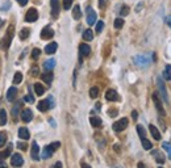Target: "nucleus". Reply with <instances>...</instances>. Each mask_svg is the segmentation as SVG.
Listing matches in <instances>:
<instances>
[{
  "mask_svg": "<svg viewBox=\"0 0 171 168\" xmlns=\"http://www.w3.org/2000/svg\"><path fill=\"white\" fill-rule=\"evenodd\" d=\"M79 53H80L82 57H88L90 53H91V49L87 43H82V45L79 46Z\"/></svg>",
  "mask_w": 171,
  "mask_h": 168,
  "instance_id": "obj_16",
  "label": "nucleus"
},
{
  "mask_svg": "<svg viewBox=\"0 0 171 168\" xmlns=\"http://www.w3.org/2000/svg\"><path fill=\"white\" fill-rule=\"evenodd\" d=\"M20 116H21V120L24 122H31L33 120V112L31 109H24Z\"/></svg>",
  "mask_w": 171,
  "mask_h": 168,
  "instance_id": "obj_13",
  "label": "nucleus"
},
{
  "mask_svg": "<svg viewBox=\"0 0 171 168\" xmlns=\"http://www.w3.org/2000/svg\"><path fill=\"white\" fill-rule=\"evenodd\" d=\"M115 150H116L117 152H119V151H120V149H119V145H116V146H115Z\"/></svg>",
  "mask_w": 171,
  "mask_h": 168,
  "instance_id": "obj_54",
  "label": "nucleus"
},
{
  "mask_svg": "<svg viewBox=\"0 0 171 168\" xmlns=\"http://www.w3.org/2000/svg\"><path fill=\"white\" fill-rule=\"evenodd\" d=\"M72 17L75 20H79L82 17V12H80V7L79 6H75L74 9H72Z\"/></svg>",
  "mask_w": 171,
  "mask_h": 168,
  "instance_id": "obj_26",
  "label": "nucleus"
},
{
  "mask_svg": "<svg viewBox=\"0 0 171 168\" xmlns=\"http://www.w3.org/2000/svg\"><path fill=\"white\" fill-rule=\"evenodd\" d=\"M53 37H54V30H53L50 26H46V28L42 29V32H41V38L42 39H50Z\"/></svg>",
  "mask_w": 171,
  "mask_h": 168,
  "instance_id": "obj_11",
  "label": "nucleus"
},
{
  "mask_svg": "<svg viewBox=\"0 0 171 168\" xmlns=\"http://www.w3.org/2000/svg\"><path fill=\"white\" fill-rule=\"evenodd\" d=\"M41 78H42V80L45 82L46 84H50V83L53 82V74H51L50 71H49V72H45V74H42Z\"/></svg>",
  "mask_w": 171,
  "mask_h": 168,
  "instance_id": "obj_24",
  "label": "nucleus"
},
{
  "mask_svg": "<svg viewBox=\"0 0 171 168\" xmlns=\"http://www.w3.org/2000/svg\"><path fill=\"white\" fill-rule=\"evenodd\" d=\"M24 101H26V102H29V104H32V102H34V98H33V96L31 95V93H28L26 96H24Z\"/></svg>",
  "mask_w": 171,
  "mask_h": 168,
  "instance_id": "obj_43",
  "label": "nucleus"
},
{
  "mask_svg": "<svg viewBox=\"0 0 171 168\" xmlns=\"http://www.w3.org/2000/svg\"><path fill=\"white\" fill-rule=\"evenodd\" d=\"M6 142H7V134L4 131H0V147L4 146Z\"/></svg>",
  "mask_w": 171,
  "mask_h": 168,
  "instance_id": "obj_39",
  "label": "nucleus"
},
{
  "mask_svg": "<svg viewBox=\"0 0 171 168\" xmlns=\"http://www.w3.org/2000/svg\"><path fill=\"white\" fill-rule=\"evenodd\" d=\"M105 98L108 101H119L120 100V96L115 90H108L105 92Z\"/></svg>",
  "mask_w": 171,
  "mask_h": 168,
  "instance_id": "obj_10",
  "label": "nucleus"
},
{
  "mask_svg": "<svg viewBox=\"0 0 171 168\" xmlns=\"http://www.w3.org/2000/svg\"><path fill=\"white\" fill-rule=\"evenodd\" d=\"M57 47H58V43L57 42L49 43V45H46V47H45V53L46 54H54L57 51Z\"/></svg>",
  "mask_w": 171,
  "mask_h": 168,
  "instance_id": "obj_18",
  "label": "nucleus"
},
{
  "mask_svg": "<svg viewBox=\"0 0 171 168\" xmlns=\"http://www.w3.org/2000/svg\"><path fill=\"white\" fill-rule=\"evenodd\" d=\"M53 152H54V150L51 149V146L49 145V146H46L45 149H43V151H42V159H47V158H50L51 155H53Z\"/></svg>",
  "mask_w": 171,
  "mask_h": 168,
  "instance_id": "obj_19",
  "label": "nucleus"
},
{
  "mask_svg": "<svg viewBox=\"0 0 171 168\" xmlns=\"http://www.w3.org/2000/svg\"><path fill=\"white\" fill-rule=\"evenodd\" d=\"M141 7H142V3H140V4H138V7H137V11H140Z\"/></svg>",
  "mask_w": 171,
  "mask_h": 168,
  "instance_id": "obj_53",
  "label": "nucleus"
},
{
  "mask_svg": "<svg viewBox=\"0 0 171 168\" xmlns=\"http://www.w3.org/2000/svg\"><path fill=\"white\" fill-rule=\"evenodd\" d=\"M103 29H104V22H103L101 20H100V21L96 24V32H97V33H100V32L103 30Z\"/></svg>",
  "mask_w": 171,
  "mask_h": 168,
  "instance_id": "obj_42",
  "label": "nucleus"
},
{
  "mask_svg": "<svg viewBox=\"0 0 171 168\" xmlns=\"http://www.w3.org/2000/svg\"><path fill=\"white\" fill-rule=\"evenodd\" d=\"M162 149H165L166 151H167L169 158L171 159V143H169V142H163V143H162Z\"/></svg>",
  "mask_w": 171,
  "mask_h": 168,
  "instance_id": "obj_33",
  "label": "nucleus"
},
{
  "mask_svg": "<svg viewBox=\"0 0 171 168\" xmlns=\"http://www.w3.org/2000/svg\"><path fill=\"white\" fill-rule=\"evenodd\" d=\"M129 12H130V8L128 6H123L120 8V14H121V16H128Z\"/></svg>",
  "mask_w": 171,
  "mask_h": 168,
  "instance_id": "obj_34",
  "label": "nucleus"
},
{
  "mask_svg": "<svg viewBox=\"0 0 171 168\" xmlns=\"http://www.w3.org/2000/svg\"><path fill=\"white\" fill-rule=\"evenodd\" d=\"M107 4H108V0H99V7L101 9H104L107 7Z\"/></svg>",
  "mask_w": 171,
  "mask_h": 168,
  "instance_id": "obj_45",
  "label": "nucleus"
},
{
  "mask_svg": "<svg viewBox=\"0 0 171 168\" xmlns=\"http://www.w3.org/2000/svg\"><path fill=\"white\" fill-rule=\"evenodd\" d=\"M149 129H150L151 135L154 137V139H155V141H159V139H161V133L158 131L157 127H155L154 125H150V126H149Z\"/></svg>",
  "mask_w": 171,
  "mask_h": 168,
  "instance_id": "obj_21",
  "label": "nucleus"
},
{
  "mask_svg": "<svg viewBox=\"0 0 171 168\" xmlns=\"http://www.w3.org/2000/svg\"><path fill=\"white\" fill-rule=\"evenodd\" d=\"M33 87H34V92H36L38 96H42V95H43V92H45V88H43V86H42V84H40V83H36Z\"/></svg>",
  "mask_w": 171,
  "mask_h": 168,
  "instance_id": "obj_22",
  "label": "nucleus"
},
{
  "mask_svg": "<svg viewBox=\"0 0 171 168\" xmlns=\"http://www.w3.org/2000/svg\"><path fill=\"white\" fill-rule=\"evenodd\" d=\"M17 147H18L20 150H26V149H28V146L25 145V143H22V142H18V143H17Z\"/></svg>",
  "mask_w": 171,
  "mask_h": 168,
  "instance_id": "obj_46",
  "label": "nucleus"
},
{
  "mask_svg": "<svg viewBox=\"0 0 171 168\" xmlns=\"http://www.w3.org/2000/svg\"><path fill=\"white\" fill-rule=\"evenodd\" d=\"M37 18H38V12H37V9H34V8H31L25 14V20L28 22H34Z\"/></svg>",
  "mask_w": 171,
  "mask_h": 168,
  "instance_id": "obj_7",
  "label": "nucleus"
},
{
  "mask_svg": "<svg viewBox=\"0 0 171 168\" xmlns=\"http://www.w3.org/2000/svg\"><path fill=\"white\" fill-rule=\"evenodd\" d=\"M7 123V112L2 109L0 110V126H4Z\"/></svg>",
  "mask_w": 171,
  "mask_h": 168,
  "instance_id": "obj_29",
  "label": "nucleus"
},
{
  "mask_svg": "<svg viewBox=\"0 0 171 168\" xmlns=\"http://www.w3.org/2000/svg\"><path fill=\"white\" fill-rule=\"evenodd\" d=\"M157 84H158V90L161 92V96H162V98L166 101V102H169V96H167V91H166V87H165V83L163 80L161 78L157 79Z\"/></svg>",
  "mask_w": 171,
  "mask_h": 168,
  "instance_id": "obj_5",
  "label": "nucleus"
},
{
  "mask_svg": "<svg viewBox=\"0 0 171 168\" xmlns=\"http://www.w3.org/2000/svg\"><path fill=\"white\" fill-rule=\"evenodd\" d=\"M83 39H84V41H92V39H94V32H92L91 29L84 30V33H83Z\"/></svg>",
  "mask_w": 171,
  "mask_h": 168,
  "instance_id": "obj_23",
  "label": "nucleus"
},
{
  "mask_svg": "<svg viewBox=\"0 0 171 168\" xmlns=\"http://www.w3.org/2000/svg\"><path fill=\"white\" fill-rule=\"evenodd\" d=\"M134 63L138 67H148L150 65V58L148 55H145V54H142V55H137L134 57Z\"/></svg>",
  "mask_w": 171,
  "mask_h": 168,
  "instance_id": "obj_2",
  "label": "nucleus"
},
{
  "mask_svg": "<svg viewBox=\"0 0 171 168\" xmlns=\"http://www.w3.org/2000/svg\"><path fill=\"white\" fill-rule=\"evenodd\" d=\"M87 24L88 25L96 24V12L91 7H87Z\"/></svg>",
  "mask_w": 171,
  "mask_h": 168,
  "instance_id": "obj_6",
  "label": "nucleus"
},
{
  "mask_svg": "<svg viewBox=\"0 0 171 168\" xmlns=\"http://www.w3.org/2000/svg\"><path fill=\"white\" fill-rule=\"evenodd\" d=\"M141 142H142V146H144V149H145V150H148V151H149V150L153 149V146H151V142L146 139V137H145V138H141Z\"/></svg>",
  "mask_w": 171,
  "mask_h": 168,
  "instance_id": "obj_30",
  "label": "nucleus"
},
{
  "mask_svg": "<svg viewBox=\"0 0 171 168\" xmlns=\"http://www.w3.org/2000/svg\"><path fill=\"white\" fill-rule=\"evenodd\" d=\"M153 156H155V160H157L159 164H162V163H165V156L161 154L159 151H153Z\"/></svg>",
  "mask_w": 171,
  "mask_h": 168,
  "instance_id": "obj_28",
  "label": "nucleus"
},
{
  "mask_svg": "<svg viewBox=\"0 0 171 168\" xmlns=\"http://www.w3.org/2000/svg\"><path fill=\"white\" fill-rule=\"evenodd\" d=\"M132 117H133L134 121L137 120V118H138V113H137V110H133V112H132Z\"/></svg>",
  "mask_w": 171,
  "mask_h": 168,
  "instance_id": "obj_48",
  "label": "nucleus"
},
{
  "mask_svg": "<svg viewBox=\"0 0 171 168\" xmlns=\"http://www.w3.org/2000/svg\"><path fill=\"white\" fill-rule=\"evenodd\" d=\"M49 102H50V106L51 108H54V100H53L51 96H49Z\"/></svg>",
  "mask_w": 171,
  "mask_h": 168,
  "instance_id": "obj_50",
  "label": "nucleus"
},
{
  "mask_svg": "<svg viewBox=\"0 0 171 168\" xmlns=\"http://www.w3.org/2000/svg\"><path fill=\"white\" fill-rule=\"evenodd\" d=\"M22 80V74L21 72H16L14 74V76H13V83L14 84H20Z\"/></svg>",
  "mask_w": 171,
  "mask_h": 168,
  "instance_id": "obj_32",
  "label": "nucleus"
},
{
  "mask_svg": "<svg viewBox=\"0 0 171 168\" xmlns=\"http://www.w3.org/2000/svg\"><path fill=\"white\" fill-rule=\"evenodd\" d=\"M18 138H21L22 141H28L31 138V134H29V130L26 127H20L18 129Z\"/></svg>",
  "mask_w": 171,
  "mask_h": 168,
  "instance_id": "obj_15",
  "label": "nucleus"
},
{
  "mask_svg": "<svg viewBox=\"0 0 171 168\" xmlns=\"http://www.w3.org/2000/svg\"><path fill=\"white\" fill-rule=\"evenodd\" d=\"M20 106H21V102H17L16 105L12 108V116H13V117H17L18 110H20Z\"/></svg>",
  "mask_w": 171,
  "mask_h": 168,
  "instance_id": "obj_38",
  "label": "nucleus"
},
{
  "mask_svg": "<svg viewBox=\"0 0 171 168\" xmlns=\"http://www.w3.org/2000/svg\"><path fill=\"white\" fill-rule=\"evenodd\" d=\"M18 36H20V39H26L29 37V29H26V28L21 29V32H20Z\"/></svg>",
  "mask_w": 171,
  "mask_h": 168,
  "instance_id": "obj_35",
  "label": "nucleus"
},
{
  "mask_svg": "<svg viewBox=\"0 0 171 168\" xmlns=\"http://www.w3.org/2000/svg\"><path fill=\"white\" fill-rule=\"evenodd\" d=\"M72 2H74V0H63V8L66 9H70V7L72 6Z\"/></svg>",
  "mask_w": 171,
  "mask_h": 168,
  "instance_id": "obj_40",
  "label": "nucleus"
},
{
  "mask_svg": "<svg viewBox=\"0 0 171 168\" xmlns=\"http://www.w3.org/2000/svg\"><path fill=\"white\" fill-rule=\"evenodd\" d=\"M151 98H153V102H154V106L157 112L159 113V116H166V112L163 109V105H162V100L159 98V95L157 92H154L153 95H151Z\"/></svg>",
  "mask_w": 171,
  "mask_h": 168,
  "instance_id": "obj_1",
  "label": "nucleus"
},
{
  "mask_svg": "<svg viewBox=\"0 0 171 168\" xmlns=\"http://www.w3.org/2000/svg\"><path fill=\"white\" fill-rule=\"evenodd\" d=\"M11 164L13 167H21L24 164V159L20 154H13L11 156Z\"/></svg>",
  "mask_w": 171,
  "mask_h": 168,
  "instance_id": "obj_8",
  "label": "nucleus"
},
{
  "mask_svg": "<svg viewBox=\"0 0 171 168\" xmlns=\"http://www.w3.org/2000/svg\"><path fill=\"white\" fill-rule=\"evenodd\" d=\"M163 78L166 80H171V65H167L163 70Z\"/></svg>",
  "mask_w": 171,
  "mask_h": 168,
  "instance_id": "obj_27",
  "label": "nucleus"
},
{
  "mask_svg": "<svg viewBox=\"0 0 171 168\" xmlns=\"http://www.w3.org/2000/svg\"><path fill=\"white\" fill-rule=\"evenodd\" d=\"M128 118H120L119 121H116L113 125H112V127H113L115 131H123L124 129H126V126H128Z\"/></svg>",
  "mask_w": 171,
  "mask_h": 168,
  "instance_id": "obj_4",
  "label": "nucleus"
},
{
  "mask_svg": "<svg viewBox=\"0 0 171 168\" xmlns=\"http://www.w3.org/2000/svg\"><path fill=\"white\" fill-rule=\"evenodd\" d=\"M43 67H45L46 71H51L53 68L55 67V59H47V61H45V63H43Z\"/></svg>",
  "mask_w": 171,
  "mask_h": 168,
  "instance_id": "obj_20",
  "label": "nucleus"
},
{
  "mask_svg": "<svg viewBox=\"0 0 171 168\" xmlns=\"http://www.w3.org/2000/svg\"><path fill=\"white\" fill-rule=\"evenodd\" d=\"M38 72H40V70H38V67L37 66H34L32 70H31V74H32V76H37L38 75Z\"/></svg>",
  "mask_w": 171,
  "mask_h": 168,
  "instance_id": "obj_44",
  "label": "nucleus"
},
{
  "mask_svg": "<svg viewBox=\"0 0 171 168\" xmlns=\"http://www.w3.org/2000/svg\"><path fill=\"white\" fill-rule=\"evenodd\" d=\"M50 6H51V16L53 17H58L59 14V2L58 0H50Z\"/></svg>",
  "mask_w": 171,
  "mask_h": 168,
  "instance_id": "obj_12",
  "label": "nucleus"
},
{
  "mask_svg": "<svg viewBox=\"0 0 171 168\" xmlns=\"http://www.w3.org/2000/svg\"><path fill=\"white\" fill-rule=\"evenodd\" d=\"M54 167H62V163L61 162H57L55 164H54Z\"/></svg>",
  "mask_w": 171,
  "mask_h": 168,
  "instance_id": "obj_52",
  "label": "nucleus"
},
{
  "mask_svg": "<svg viewBox=\"0 0 171 168\" xmlns=\"http://www.w3.org/2000/svg\"><path fill=\"white\" fill-rule=\"evenodd\" d=\"M4 159H6V156H4L3 152H0V166H2V167H6V164L3 163V160H4Z\"/></svg>",
  "mask_w": 171,
  "mask_h": 168,
  "instance_id": "obj_47",
  "label": "nucleus"
},
{
  "mask_svg": "<svg viewBox=\"0 0 171 168\" xmlns=\"http://www.w3.org/2000/svg\"><path fill=\"white\" fill-rule=\"evenodd\" d=\"M38 110H40V112H46L47 109H50V102H49V98H47V100H41L40 102H38Z\"/></svg>",
  "mask_w": 171,
  "mask_h": 168,
  "instance_id": "obj_14",
  "label": "nucleus"
},
{
  "mask_svg": "<svg viewBox=\"0 0 171 168\" xmlns=\"http://www.w3.org/2000/svg\"><path fill=\"white\" fill-rule=\"evenodd\" d=\"M31 156H32L33 160H40V147H38L37 142H33V143H32Z\"/></svg>",
  "mask_w": 171,
  "mask_h": 168,
  "instance_id": "obj_9",
  "label": "nucleus"
},
{
  "mask_svg": "<svg viewBox=\"0 0 171 168\" xmlns=\"http://www.w3.org/2000/svg\"><path fill=\"white\" fill-rule=\"evenodd\" d=\"M166 22H167V25L171 28V16H169V17H166Z\"/></svg>",
  "mask_w": 171,
  "mask_h": 168,
  "instance_id": "obj_51",
  "label": "nucleus"
},
{
  "mask_svg": "<svg viewBox=\"0 0 171 168\" xmlns=\"http://www.w3.org/2000/svg\"><path fill=\"white\" fill-rule=\"evenodd\" d=\"M17 3H18V4H20V6H21V7H24V6H25V4L28 3V0H17Z\"/></svg>",
  "mask_w": 171,
  "mask_h": 168,
  "instance_id": "obj_49",
  "label": "nucleus"
},
{
  "mask_svg": "<svg viewBox=\"0 0 171 168\" xmlns=\"http://www.w3.org/2000/svg\"><path fill=\"white\" fill-rule=\"evenodd\" d=\"M90 96L91 98H96L97 96H99V88L97 87H92L90 90Z\"/></svg>",
  "mask_w": 171,
  "mask_h": 168,
  "instance_id": "obj_31",
  "label": "nucleus"
},
{
  "mask_svg": "<svg viewBox=\"0 0 171 168\" xmlns=\"http://www.w3.org/2000/svg\"><path fill=\"white\" fill-rule=\"evenodd\" d=\"M113 25H115V28H116V29L123 28V26H124V20H123V18H120V17H119V18H116Z\"/></svg>",
  "mask_w": 171,
  "mask_h": 168,
  "instance_id": "obj_37",
  "label": "nucleus"
},
{
  "mask_svg": "<svg viewBox=\"0 0 171 168\" xmlns=\"http://www.w3.org/2000/svg\"><path fill=\"white\" fill-rule=\"evenodd\" d=\"M90 122H91V125L94 126V127H99V126H101V120H100L99 117H95V116L90 117Z\"/></svg>",
  "mask_w": 171,
  "mask_h": 168,
  "instance_id": "obj_25",
  "label": "nucleus"
},
{
  "mask_svg": "<svg viewBox=\"0 0 171 168\" xmlns=\"http://www.w3.org/2000/svg\"><path fill=\"white\" fill-rule=\"evenodd\" d=\"M16 95H17V90L14 87H11L7 92V100L8 101H13L16 98Z\"/></svg>",
  "mask_w": 171,
  "mask_h": 168,
  "instance_id": "obj_17",
  "label": "nucleus"
},
{
  "mask_svg": "<svg viewBox=\"0 0 171 168\" xmlns=\"http://www.w3.org/2000/svg\"><path fill=\"white\" fill-rule=\"evenodd\" d=\"M12 30H13V26H9L7 37L4 38V39H2V41H0V49H4V50H7V49L9 47V43H11V41H12V37H13V33H12Z\"/></svg>",
  "mask_w": 171,
  "mask_h": 168,
  "instance_id": "obj_3",
  "label": "nucleus"
},
{
  "mask_svg": "<svg viewBox=\"0 0 171 168\" xmlns=\"http://www.w3.org/2000/svg\"><path fill=\"white\" fill-rule=\"evenodd\" d=\"M137 133H138V135L141 138H145L146 137V131H145V129H144L142 125H137Z\"/></svg>",
  "mask_w": 171,
  "mask_h": 168,
  "instance_id": "obj_36",
  "label": "nucleus"
},
{
  "mask_svg": "<svg viewBox=\"0 0 171 168\" xmlns=\"http://www.w3.org/2000/svg\"><path fill=\"white\" fill-rule=\"evenodd\" d=\"M40 54H41V50H40V49H33V51H32V58H33V59H37L38 57H40Z\"/></svg>",
  "mask_w": 171,
  "mask_h": 168,
  "instance_id": "obj_41",
  "label": "nucleus"
}]
</instances>
